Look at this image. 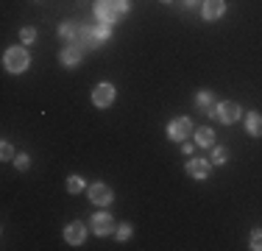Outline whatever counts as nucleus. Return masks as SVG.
I'll use <instances>...</instances> for the list:
<instances>
[{"instance_id": "6ab92c4d", "label": "nucleus", "mask_w": 262, "mask_h": 251, "mask_svg": "<svg viewBox=\"0 0 262 251\" xmlns=\"http://www.w3.org/2000/svg\"><path fill=\"white\" fill-rule=\"evenodd\" d=\"M20 42H23V45H31V42H36V31L31 28V25H26V28L20 31Z\"/></svg>"}, {"instance_id": "6e6552de", "label": "nucleus", "mask_w": 262, "mask_h": 251, "mask_svg": "<svg viewBox=\"0 0 262 251\" xmlns=\"http://www.w3.org/2000/svg\"><path fill=\"white\" fill-rule=\"evenodd\" d=\"M201 14H204V20H209V23L221 20V17L226 14V0H204Z\"/></svg>"}, {"instance_id": "aec40b11", "label": "nucleus", "mask_w": 262, "mask_h": 251, "mask_svg": "<svg viewBox=\"0 0 262 251\" xmlns=\"http://www.w3.org/2000/svg\"><path fill=\"white\" fill-rule=\"evenodd\" d=\"M95 28H98V36H101V42L112 39V25H109V23H98Z\"/></svg>"}, {"instance_id": "423d86ee", "label": "nucleus", "mask_w": 262, "mask_h": 251, "mask_svg": "<svg viewBox=\"0 0 262 251\" xmlns=\"http://www.w3.org/2000/svg\"><path fill=\"white\" fill-rule=\"evenodd\" d=\"M240 103H234V100H223V103H217V120L221 123H226V126H232L240 120Z\"/></svg>"}, {"instance_id": "0eeeda50", "label": "nucleus", "mask_w": 262, "mask_h": 251, "mask_svg": "<svg viewBox=\"0 0 262 251\" xmlns=\"http://www.w3.org/2000/svg\"><path fill=\"white\" fill-rule=\"evenodd\" d=\"M86 196H90L92 204H98V206H109V204H112V198H115V193H112L106 184H90V187H86Z\"/></svg>"}, {"instance_id": "b1692460", "label": "nucleus", "mask_w": 262, "mask_h": 251, "mask_svg": "<svg viewBox=\"0 0 262 251\" xmlns=\"http://www.w3.org/2000/svg\"><path fill=\"white\" fill-rule=\"evenodd\" d=\"M0 154H3L0 159H6V162L14 159V148H11V142H6V140H3V145H0Z\"/></svg>"}, {"instance_id": "ddd939ff", "label": "nucleus", "mask_w": 262, "mask_h": 251, "mask_svg": "<svg viewBox=\"0 0 262 251\" xmlns=\"http://www.w3.org/2000/svg\"><path fill=\"white\" fill-rule=\"evenodd\" d=\"M195 103H198V109H204L209 117H215V120H217V103H215V98H212L209 90H201V92H198V95H195Z\"/></svg>"}, {"instance_id": "9d476101", "label": "nucleus", "mask_w": 262, "mask_h": 251, "mask_svg": "<svg viewBox=\"0 0 262 251\" xmlns=\"http://www.w3.org/2000/svg\"><path fill=\"white\" fill-rule=\"evenodd\" d=\"M59 36L67 42V45H81V28H78V23H73V20L61 23L59 25Z\"/></svg>"}, {"instance_id": "f8f14e48", "label": "nucleus", "mask_w": 262, "mask_h": 251, "mask_svg": "<svg viewBox=\"0 0 262 251\" xmlns=\"http://www.w3.org/2000/svg\"><path fill=\"white\" fill-rule=\"evenodd\" d=\"M81 56H84V48H81V45H67V48H61L59 61L64 67H76L78 61H81Z\"/></svg>"}, {"instance_id": "4468645a", "label": "nucleus", "mask_w": 262, "mask_h": 251, "mask_svg": "<svg viewBox=\"0 0 262 251\" xmlns=\"http://www.w3.org/2000/svg\"><path fill=\"white\" fill-rule=\"evenodd\" d=\"M81 45H84V48H101L103 45L95 25H84V28H81Z\"/></svg>"}, {"instance_id": "20e7f679", "label": "nucleus", "mask_w": 262, "mask_h": 251, "mask_svg": "<svg viewBox=\"0 0 262 251\" xmlns=\"http://www.w3.org/2000/svg\"><path fill=\"white\" fill-rule=\"evenodd\" d=\"M92 103H95L98 109H109V106L115 103V87H112L109 81H101V84L92 90Z\"/></svg>"}, {"instance_id": "5701e85b", "label": "nucleus", "mask_w": 262, "mask_h": 251, "mask_svg": "<svg viewBox=\"0 0 262 251\" xmlns=\"http://www.w3.org/2000/svg\"><path fill=\"white\" fill-rule=\"evenodd\" d=\"M251 248L254 251H262V229H254L251 232Z\"/></svg>"}, {"instance_id": "4be33fe9", "label": "nucleus", "mask_w": 262, "mask_h": 251, "mask_svg": "<svg viewBox=\"0 0 262 251\" xmlns=\"http://www.w3.org/2000/svg\"><path fill=\"white\" fill-rule=\"evenodd\" d=\"M131 232H134V229H131V223H120V226H117V232H115V235L120 237V240H128V237H131Z\"/></svg>"}, {"instance_id": "9b49d317", "label": "nucleus", "mask_w": 262, "mask_h": 251, "mask_svg": "<svg viewBox=\"0 0 262 251\" xmlns=\"http://www.w3.org/2000/svg\"><path fill=\"white\" fill-rule=\"evenodd\" d=\"M209 168H212L209 162H207V159H198V156H195V159H190V162H187V173H190L195 181L209 179Z\"/></svg>"}, {"instance_id": "a211bd4d", "label": "nucleus", "mask_w": 262, "mask_h": 251, "mask_svg": "<svg viewBox=\"0 0 262 251\" xmlns=\"http://www.w3.org/2000/svg\"><path fill=\"white\" fill-rule=\"evenodd\" d=\"M226 159H229V151L223 145L212 148V162H215V165H226Z\"/></svg>"}, {"instance_id": "1a4fd4ad", "label": "nucleus", "mask_w": 262, "mask_h": 251, "mask_svg": "<svg viewBox=\"0 0 262 251\" xmlns=\"http://www.w3.org/2000/svg\"><path fill=\"white\" fill-rule=\"evenodd\" d=\"M64 240L70 243V246H84V240H86V226L84 223H67V229H64Z\"/></svg>"}, {"instance_id": "f3484780", "label": "nucleus", "mask_w": 262, "mask_h": 251, "mask_svg": "<svg viewBox=\"0 0 262 251\" xmlns=\"http://www.w3.org/2000/svg\"><path fill=\"white\" fill-rule=\"evenodd\" d=\"M84 187H86V181L81 179V176H70V179H67V193H70V196L84 193Z\"/></svg>"}, {"instance_id": "7ed1b4c3", "label": "nucleus", "mask_w": 262, "mask_h": 251, "mask_svg": "<svg viewBox=\"0 0 262 251\" xmlns=\"http://www.w3.org/2000/svg\"><path fill=\"white\" fill-rule=\"evenodd\" d=\"M190 134H192V123H190V117H176V120L167 123V140H173V142H184Z\"/></svg>"}, {"instance_id": "a878e982", "label": "nucleus", "mask_w": 262, "mask_h": 251, "mask_svg": "<svg viewBox=\"0 0 262 251\" xmlns=\"http://www.w3.org/2000/svg\"><path fill=\"white\" fill-rule=\"evenodd\" d=\"M162 3H173V0H162Z\"/></svg>"}, {"instance_id": "393cba45", "label": "nucleus", "mask_w": 262, "mask_h": 251, "mask_svg": "<svg viewBox=\"0 0 262 251\" xmlns=\"http://www.w3.org/2000/svg\"><path fill=\"white\" fill-rule=\"evenodd\" d=\"M192 148H195V145H192V142H187V140H184V145H182V151H184V154H192Z\"/></svg>"}, {"instance_id": "39448f33", "label": "nucleus", "mask_w": 262, "mask_h": 251, "mask_svg": "<svg viewBox=\"0 0 262 251\" xmlns=\"http://www.w3.org/2000/svg\"><path fill=\"white\" fill-rule=\"evenodd\" d=\"M90 226H92V232H95V235H101V237L112 235V232H117V229H115V221H112L109 212H95V215L90 218Z\"/></svg>"}, {"instance_id": "f257e3e1", "label": "nucleus", "mask_w": 262, "mask_h": 251, "mask_svg": "<svg viewBox=\"0 0 262 251\" xmlns=\"http://www.w3.org/2000/svg\"><path fill=\"white\" fill-rule=\"evenodd\" d=\"M131 9V3L128 0H98L95 3V14H98V20L101 23H117L123 14Z\"/></svg>"}, {"instance_id": "412c9836", "label": "nucleus", "mask_w": 262, "mask_h": 251, "mask_svg": "<svg viewBox=\"0 0 262 251\" xmlns=\"http://www.w3.org/2000/svg\"><path fill=\"white\" fill-rule=\"evenodd\" d=\"M14 165H17V171H28V165H31L28 154H17L14 156Z\"/></svg>"}, {"instance_id": "2eb2a0df", "label": "nucleus", "mask_w": 262, "mask_h": 251, "mask_svg": "<svg viewBox=\"0 0 262 251\" xmlns=\"http://www.w3.org/2000/svg\"><path fill=\"white\" fill-rule=\"evenodd\" d=\"M192 137H195V145H201V148H212V145H215V131L207 129V126H204V129H195V131H192Z\"/></svg>"}, {"instance_id": "f03ea898", "label": "nucleus", "mask_w": 262, "mask_h": 251, "mask_svg": "<svg viewBox=\"0 0 262 251\" xmlns=\"http://www.w3.org/2000/svg\"><path fill=\"white\" fill-rule=\"evenodd\" d=\"M28 65H31V56H28V50L26 48H20V45H14V48H9L3 53V67L9 73H26L28 70Z\"/></svg>"}, {"instance_id": "dca6fc26", "label": "nucleus", "mask_w": 262, "mask_h": 251, "mask_svg": "<svg viewBox=\"0 0 262 251\" xmlns=\"http://www.w3.org/2000/svg\"><path fill=\"white\" fill-rule=\"evenodd\" d=\"M246 131L251 137H262V115L259 112H248L246 115Z\"/></svg>"}]
</instances>
